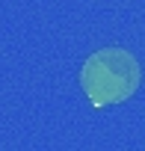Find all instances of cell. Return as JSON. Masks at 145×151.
<instances>
[{
	"label": "cell",
	"mask_w": 145,
	"mask_h": 151,
	"mask_svg": "<svg viewBox=\"0 0 145 151\" xmlns=\"http://www.w3.org/2000/svg\"><path fill=\"white\" fill-rule=\"evenodd\" d=\"M142 83V65L124 47L95 50L80 71V86L92 107H110L127 101Z\"/></svg>",
	"instance_id": "cell-1"
}]
</instances>
